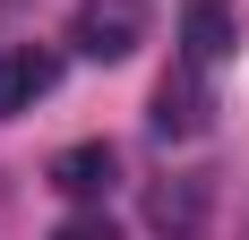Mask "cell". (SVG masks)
I'll list each match as a JSON object with an SVG mask.
<instances>
[{
  "mask_svg": "<svg viewBox=\"0 0 249 240\" xmlns=\"http://www.w3.org/2000/svg\"><path fill=\"white\" fill-rule=\"evenodd\" d=\"M138 34H146V0H77V17H69V43L86 60H129Z\"/></svg>",
  "mask_w": 249,
  "mask_h": 240,
  "instance_id": "cell-1",
  "label": "cell"
},
{
  "mask_svg": "<svg viewBox=\"0 0 249 240\" xmlns=\"http://www.w3.org/2000/svg\"><path fill=\"white\" fill-rule=\"evenodd\" d=\"M206 206H215V180H206V171H180V180H155L146 189V223L163 240H198L206 232Z\"/></svg>",
  "mask_w": 249,
  "mask_h": 240,
  "instance_id": "cell-2",
  "label": "cell"
},
{
  "mask_svg": "<svg viewBox=\"0 0 249 240\" xmlns=\"http://www.w3.org/2000/svg\"><path fill=\"white\" fill-rule=\"evenodd\" d=\"M52 86H60V51H43V43H9L0 51V120L35 112Z\"/></svg>",
  "mask_w": 249,
  "mask_h": 240,
  "instance_id": "cell-3",
  "label": "cell"
},
{
  "mask_svg": "<svg viewBox=\"0 0 249 240\" xmlns=\"http://www.w3.org/2000/svg\"><path fill=\"white\" fill-rule=\"evenodd\" d=\"M206 112H215V95H206V69L198 60H180L163 86H155V137H198Z\"/></svg>",
  "mask_w": 249,
  "mask_h": 240,
  "instance_id": "cell-4",
  "label": "cell"
},
{
  "mask_svg": "<svg viewBox=\"0 0 249 240\" xmlns=\"http://www.w3.org/2000/svg\"><path fill=\"white\" fill-rule=\"evenodd\" d=\"M180 60H198V69H224L232 60V9L224 0H189V9H180Z\"/></svg>",
  "mask_w": 249,
  "mask_h": 240,
  "instance_id": "cell-5",
  "label": "cell"
},
{
  "mask_svg": "<svg viewBox=\"0 0 249 240\" xmlns=\"http://www.w3.org/2000/svg\"><path fill=\"white\" fill-rule=\"evenodd\" d=\"M52 189L77 197V206H95L112 189V146H69V154H52Z\"/></svg>",
  "mask_w": 249,
  "mask_h": 240,
  "instance_id": "cell-6",
  "label": "cell"
},
{
  "mask_svg": "<svg viewBox=\"0 0 249 240\" xmlns=\"http://www.w3.org/2000/svg\"><path fill=\"white\" fill-rule=\"evenodd\" d=\"M52 240H112V223H103V215H77V223H60Z\"/></svg>",
  "mask_w": 249,
  "mask_h": 240,
  "instance_id": "cell-7",
  "label": "cell"
}]
</instances>
